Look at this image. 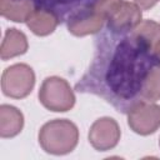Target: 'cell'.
I'll list each match as a JSON object with an SVG mask.
<instances>
[{
	"mask_svg": "<svg viewBox=\"0 0 160 160\" xmlns=\"http://www.w3.org/2000/svg\"><path fill=\"white\" fill-rule=\"evenodd\" d=\"M75 94L70 84L59 76L46 78L39 90V101L41 105L55 112H65L75 105Z\"/></svg>",
	"mask_w": 160,
	"mask_h": 160,
	"instance_id": "3",
	"label": "cell"
},
{
	"mask_svg": "<svg viewBox=\"0 0 160 160\" xmlns=\"http://www.w3.org/2000/svg\"><path fill=\"white\" fill-rule=\"evenodd\" d=\"M28 48L29 44L26 35L22 31L11 28L8 29L4 34V39L0 48V56L2 60H8L25 54L28 51Z\"/></svg>",
	"mask_w": 160,
	"mask_h": 160,
	"instance_id": "10",
	"label": "cell"
},
{
	"mask_svg": "<svg viewBox=\"0 0 160 160\" xmlns=\"http://www.w3.org/2000/svg\"><path fill=\"white\" fill-rule=\"evenodd\" d=\"M34 10V0H0L1 16L14 22H25Z\"/></svg>",
	"mask_w": 160,
	"mask_h": 160,
	"instance_id": "12",
	"label": "cell"
},
{
	"mask_svg": "<svg viewBox=\"0 0 160 160\" xmlns=\"http://www.w3.org/2000/svg\"><path fill=\"white\" fill-rule=\"evenodd\" d=\"M131 34L154 48L160 40V24L154 20H144L131 31Z\"/></svg>",
	"mask_w": 160,
	"mask_h": 160,
	"instance_id": "14",
	"label": "cell"
},
{
	"mask_svg": "<svg viewBox=\"0 0 160 160\" xmlns=\"http://www.w3.org/2000/svg\"><path fill=\"white\" fill-rule=\"evenodd\" d=\"M22 112L12 105L2 104L0 106V136L14 138L22 130Z\"/></svg>",
	"mask_w": 160,
	"mask_h": 160,
	"instance_id": "11",
	"label": "cell"
},
{
	"mask_svg": "<svg viewBox=\"0 0 160 160\" xmlns=\"http://www.w3.org/2000/svg\"><path fill=\"white\" fill-rule=\"evenodd\" d=\"M122 2L124 0H94L90 5L108 20Z\"/></svg>",
	"mask_w": 160,
	"mask_h": 160,
	"instance_id": "15",
	"label": "cell"
},
{
	"mask_svg": "<svg viewBox=\"0 0 160 160\" xmlns=\"http://www.w3.org/2000/svg\"><path fill=\"white\" fill-rule=\"evenodd\" d=\"M128 125L139 135H150L160 128V105L139 101L128 110Z\"/></svg>",
	"mask_w": 160,
	"mask_h": 160,
	"instance_id": "5",
	"label": "cell"
},
{
	"mask_svg": "<svg viewBox=\"0 0 160 160\" xmlns=\"http://www.w3.org/2000/svg\"><path fill=\"white\" fill-rule=\"evenodd\" d=\"M135 2L141 8V9H150L156 4V0H135Z\"/></svg>",
	"mask_w": 160,
	"mask_h": 160,
	"instance_id": "17",
	"label": "cell"
},
{
	"mask_svg": "<svg viewBox=\"0 0 160 160\" xmlns=\"http://www.w3.org/2000/svg\"><path fill=\"white\" fill-rule=\"evenodd\" d=\"M106 19L89 4L70 14L68 18V30L75 36H86L100 31Z\"/></svg>",
	"mask_w": 160,
	"mask_h": 160,
	"instance_id": "7",
	"label": "cell"
},
{
	"mask_svg": "<svg viewBox=\"0 0 160 160\" xmlns=\"http://www.w3.org/2000/svg\"><path fill=\"white\" fill-rule=\"evenodd\" d=\"M79 141L78 126L68 119H55L44 124L39 131V144L42 150L52 155L71 152Z\"/></svg>",
	"mask_w": 160,
	"mask_h": 160,
	"instance_id": "2",
	"label": "cell"
},
{
	"mask_svg": "<svg viewBox=\"0 0 160 160\" xmlns=\"http://www.w3.org/2000/svg\"><path fill=\"white\" fill-rule=\"evenodd\" d=\"M156 1H159V0H156Z\"/></svg>",
	"mask_w": 160,
	"mask_h": 160,
	"instance_id": "19",
	"label": "cell"
},
{
	"mask_svg": "<svg viewBox=\"0 0 160 160\" xmlns=\"http://www.w3.org/2000/svg\"><path fill=\"white\" fill-rule=\"evenodd\" d=\"M25 22L35 35L46 36L56 29L59 24V16L54 10L39 6L35 8V10L30 14Z\"/></svg>",
	"mask_w": 160,
	"mask_h": 160,
	"instance_id": "9",
	"label": "cell"
},
{
	"mask_svg": "<svg viewBox=\"0 0 160 160\" xmlns=\"http://www.w3.org/2000/svg\"><path fill=\"white\" fill-rule=\"evenodd\" d=\"M159 144H160V141H159Z\"/></svg>",
	"mask_w": 160,
	"mask_h": 160,
	"instance_id": "20",
	"label": "cell"
},
{
	"mask_svg": "<svg viewBox=\"0 0 160 160\" xmlns=\"http://www.w3.org/2000/svg\"><path fill=\"white\" fill-rule=\"evenodd\" d=\"M35 85V72L28 64H14L6 68L1 76L4 95L12 99L26 98Z\"/></svg>",
	"mask_w": 160,
	"mask_h": 160,
	"instance_id": "4",
	"label": "cell"
},
{
	"mask_svg": "<svg viewBox=\"0 0 160 160\" xmlns=\"http://www.w3.org/2000/svg\"><path fill=\"white\" fill-rule=\"evenodd\" d=\"M100 66L91 70H100L101 94L108 101L118 105L125 111V102L131 106L141 100V89L144 80L152 66L156 65L154 48L141 41L131 32L121 38L109 54L100 56Z\"/></svg>",
	"mask_w": 160,
	"mask_h": 160,
	"instance_id": "1",
	"label": "cell"
},
{
	"mask_svg": "<svg viewBox=\"0 0 160 160\" xmlns=\"http://www.w3.org/2000/svg\"><path fill=\"white\" fill-rule=\"evenodd\" d=\"M141 8L138 4L124 1L106 21L108 28L112 34L122 35L131 32L141 22Z\"/></svg>",
	"mask_w": 160,
	"mask_h": 160,
	"instance_id": "8",
	"label": "cell"
},
{
	"mask_svg": "<svg viewBox=\"0 0 160 160\" xmlns=\"http://www.w3.org/2000/svg\"><path fill=\"white\" fill-rule=\"evenodd\" d=\"M154 58L156 60V64L160 65V40L154 46Z\"/></svg>",
	"mask_w": 160,
	"mask_h": 160,
	"instance_id": "18",
	"label": "cell"
},
{
	"mask_svg": "<svg viewBox=\"0 0 160 160\" xmlns=\"http://www.w3.org/2000/svg\"><path fill=\"white\" fill-rule=\"evenodd\" d=\"M141 100L144 101H156L160 100V65L151 68L146 75L142 89H141Z\"/></svg>",
	"mask_w": 160,
	"mask_h": 160,
	"instance_id": "13",
	"label": "cell"
},
{
	"mask_svg": "<svg viewBox=\"0 0 160 160\" xmlns=\"http://www.w3.org/2000/svg\"><path fill=\"white\" fill-rule=\"evenodd\" d=\"M89 142L98 151L114 149L121 136L120 126L112 118H100L92 122L89 130Z\"/></svg>",
	"mask_w": 160,
	"mask_h": 160,
	"instance_id": "6",
	"label": "cell"
},
{
	"mask_svg": "<svg viewBox=\"0 0 160 160\" xmlns=\"http://www.w3.org/2000/svg\"><path fill=\"white\" fill-rule=\"evenodd\" d=\"M40 4V6L44 8H50V5H61V4H69V2H75L79 0H34Z\"/></svg>",
	"mask_w": 160,
	"mask_h": 160,
	"instance_id": "16",
	"label": "cell"
}]
</instances>
